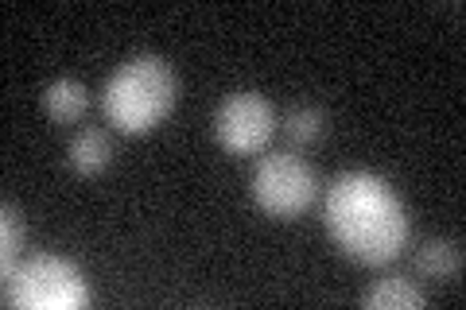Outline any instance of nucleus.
<instances>
[{
	"mask_svg": "<svg viewBox=\"0 0 466 310\" xmlns=\"http://www.w3.org/2000/svg\"><path fill=\"white\" fill-rule=\"evenodd\" d=\"M276 132V113L260 94H229L214 113V136L229 155H257Z\"/></svg>",
	"mask_w": 466,
	"mask_h": 310,
	"instance_id": "nucleus-5",
	"label": "nucleus"
},
{
	"mask_svg": "<svg viewBox=\"0 0 466 310\" xmlns=\"http://www.w3.org/2000/svg\"><path fill=\"white\" fill-rule=\"evenodd\" d=\"M175 101H179V78L159 55H133L113 70V78L101 90V109L125 136L152 132L175 109Z\"/></svg>",
	"mask_w": 466,
	"mask_h": 310,
	"instance_id": "nucleus-2",
	"label": "nucleus"
},
{
	"mask_svg": "<svg viewBox=\"0 0 466 310\" xmlns=\"http://www.w3.org/2000/svg\"><path fill=\"white\" fill-rule=\"evenodd\" d=\"M424 303H428L424 291H420V284H412L408 275H385L361 295V306L366 310H416Z\"/></svg>",
	"mask_w": 466,
	"mask_h": 310,
	"instance_id": "nucleus-9",
	"label": "nucleus"
},
{
	"mask_svg": "<svg viewBox=\"0 0 466 310\" xmlns=\"http://www.w3.org/2000/svg\"><path fill=\"white\" fill-rule=\"evenodd\" d=\"M319 195V175L296 152H272L253 167V202L276 221L299 217Z\"/></svg>",
	"mask_w": 466,
	"mask_h": 310,
	"instance_id": "nucleus-4",
	"label": "nucleus"
},
{
	"mask_svg": "<svg viewBox=\"0 0 466 310\" xmlns=\"http://www.w3.org/2000/svg\"><path fill=\"white\" fill-rule=\"evenodd\" d=\"M43 109H47L51 121L58 125H75L90 109V90L78 78H55L47 90H43Z\"/></svg>",
	"mask_w": 466,
	"mask_h": 310,
	"instance_id": "nucleus-8",
	"label": "nucleus"
},
{
	"mask_svg": "<svg viewBox=\"0 0 466 310\" xmlns=\"http://www.w3.org/2000/svg\"><path fill=\"white\" fill-rule=\"evenodd\" d=\"M416 268L424 279H431V284H451V279H459L462 272V248L459 241L451 237H428L424 245H420L416 253Z\"/></svg>",
	"mask_w": 466,
	"mask_h": 310,
	"instance_id": "nucleus-7",
	"label": "nucleus"
},
{
	"mask_svg": "<svg viewBox=\"0 0 466 310\" xmlns=\"http://www.w3.org/2000/svg\"><path fill=\"white\" fill-rule=\"evenodd\" d=\"M20 248H24V214L20 205L5 202V214H0V272H5V279L16 272Z\"/></svg>",
	"mask_w": 466,
	"mask_h": 310,
	"instance_id": "nucleus-10",
	"label": "nucleus"
},
{
	"mask_svg": "<svg viewBox=\"0 0 466 310\" xmlns=\"http://www.w3.org/2000/svg\"><path fill=\"white\" fill-rule=\"evenodd\" d=\"M5 299L24 310H82L90 306V284L75 260L35 253L5 279Z\"/></svg>",
	"mask_w": 466,
	"mask_h": 310,
	"instance_id": "nucleus-3",
	"label": "nucleus"
},
{
	"mask_svg": "<svg viewBox=\"0 0 466 310\" xmlns=\"http://www.w3.org/2000/svg\"><path fill=\"white\" fill-rule=\"evenodd\" d=\"M323 221L350 260L381 268L408 245V210L381 175L346 171L327 186Z\"/></svg>",
	"mask_w": 466,
	"mask_h": 310,
	"instance_id": "nucleus-1",
	"label": "nucleus"
},
{
	"mask_svg": "<svg viewBox=\"0 0 466 310\" xmlns=\"http://www.w3.org/2000/svg\"><path fill=\"white\" fill-rule=\"evenodd\" d=\"M113 155H116V147L109 140V132H101V128H82L66 144V167L75 175H101L113 164Z\"/></svg>",
	"mask_w": 466,
	"mask_h": 310,
	"instance_id": "nucleus-6",
	"label": "nucleus"
},
{
	"mask_svg": "<svg viewBox=\"0 0 466 310\" xmlns=\"http://www.w3.org/2000/svg\"><path fill=\"white\" fill-rule=\"evenodd\" d=\"M284 132L291 136V144H319L327 136V113L319 105H299L288 113Z\"/></svg>",
	"mask_w": 466,
	"mask_h": 310,
	"instance_id": "nucleus-11",
	"label": "nucleus"
}]
</instances>
